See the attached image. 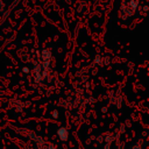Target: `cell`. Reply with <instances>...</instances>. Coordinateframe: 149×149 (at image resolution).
I'll return each instance as SVG.
<instances>
[{
  "instance_id": "cell-1",
  "label": "cell",
  "mask_w": 149,
  "mask_h": 149,
  "mask_svg": "<svg viewBox=\"0 0 149 149\" xmlns=\"http://www.w3.org/2000/svg\"><path fill=\"white\" fill-rule=\"evenodd\" d=\"M57 135H58V137H59V140H61L62 142L68 141V139H69V130H68V128L61 127V128L57 130Z\"/></svg>"
},
{
  "instance_id": "cell-2",
  "label": "cell",
  "mask_w": 149,
  "mask_h": 149,
  "mask_svg": "<svg viewBox=\"0 0 149 149\" xmlns=\"http://www.w3.org/2000/svg\"><path fill=\"white\" fill-rule=\"evenodd\" d=\"M42 58H43L44 61H49V59H50V51L43 50V52H42Z\"/></svg>"
},
{
  "instance_id": "cell-3",
  "label": "cell",
  "mask_w": 149,
  "mask_h": 149,
  "mask_svg": "<svg viewBox=\"0 0 149 149\" xmlns=\"http://www.w3.org/2000/svg\"><path fill=\"white\" fill-rule=\"evenodd\" d=\"M95 63L100 64V56H97V57H95Z\"/></svg>"
},
{
  "instance_id": "cell-4",
  "label": "cell",
  "mask_w": 149,
  "mask_h": 149,
  "mask_svg": "<svg viewBox=\"0 0 149 149\" xmlns=\"http://www.w3.org/2000/svg\"><path fill=\"white\" fill-rule=\"evenodd\" d=\"M52 115H54V118H58V112H57V111H54Z\"/></svg>"
},
{
  "instance_id": "cell-5",
  "label": "cell",
  "mask_w": 149,
  "mask_h": 149,
  "mask_svg": "<svg viewBox=\"0 0 149 149\" xmlns=\"http://www.w3.org/2000/svg\"><path fill=\"white\" fill-rule=\"evenodd\" d=\"M132 149H142V148L140 147V143H139V146H135V147H133Z\"/></svg>"
},
{
  "instance_id": "cell-6",
  "label": "cell",
  "mask_w": 149,
  "mask_h": 149,
  "mask_svg": "<svg viewBox=\"0 0 149 149\" xmlns=\"http://www.w3.org/2000/svg\"><path fill=\"white\" fill-rule=\"evenodd\" d=\"M23 72H26V73L29 72V69H28V68H23Z\"/></svg>"
},
{
  "instance_id": "cell-7",
  "label": "cell",
  "mask_w": 149,
  "mask_h": 149,
  "mask_svg": "<svg viewBox=\"0 0 149 149\" xmlns=\"http://www.w3.org/2000/svg\"><path fill=\"white\" fill-rule=\"evenodd\" d=\"M101 111H102V112H106V111H107V108H106V107H102V109H101Z\"/></svg>"
},
{
  "instance_id": "cell-8",
  "label": "cell",
  "mask_w": 149,
  "mask_h": 149,
  "mask_svg": "<svg viewBox=\"0 0 149 149\" xmlns=\"http://www.w3.org/2000/svg\"><path fill=\"white\" fill-rule=\"evenodd\" d=\"M101 139H102V137H101V136H99V137H98V141H99V142H101V141H102Z\"/></svg>"
},
{
  "instance_id": "cell-9",
  "label": "cell",
  "mask_w": 149,
  "mask_h": 149,
  "mask_svg": "<svg viewBox=\"0 0 149 149\" xmlns=\"http://www.w3.org/2000/svg\"><path fill=\"white\" fill-rule=\"evenodd\" d=\"M105 149H109V146H108V144H107V146H106V148H105Z\"/></svg>"
}]
</instances>
